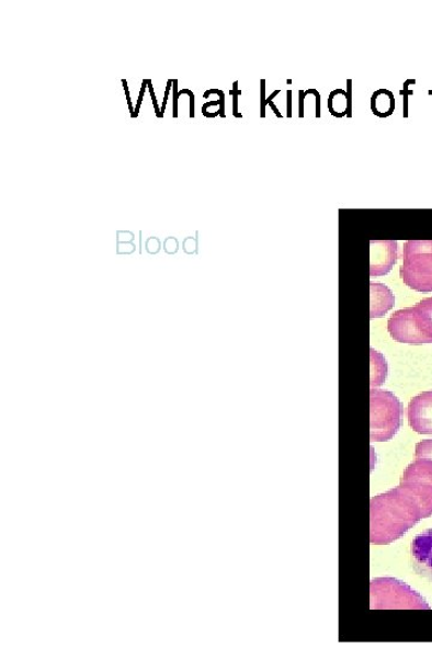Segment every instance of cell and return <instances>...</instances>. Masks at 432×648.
<instances>
[{
    "label": "cell",
    "instance_id": "cell-1",
    "mask_svg": "<svg viewBox=\"0 0 432 648\" xmlns=\"http://www.w3.org/2000/svg\"><path fill=\"white\" fill-rule=\"evenodd\" d=\"M432 516V462L416 461L400 486L371 501V542L388 545L401 538L419 521Z\"/></svg>",
    "mask_w": 432,
    "mask_h": 648
},
{
    "label": "cell",
    "instance_id": "cell-2",
    "mask_svg": "<svg viewBox=\"0 0 432 648\" xmlns=\"http://www.w3.org/2000/svg\"><path fill=\"white\" fill-rule=\"evenodd\" d=\"M403 406L394 394L386 389L371 390V439L372 442H387L398 434L401 427Z\"/></svg>",
    "mask_w": 432,
    "mask_h": 648
},
{
    "label": "cell",
    "instance_id": "cell-3",
    "mask_svg": "<svg viewBox=\"0 0 432 648\" xmlns=\"http://www.w3.org/2000/svg\"><path fill=\"white\" fill-rule=\"evenodd\" d=\"M400 276L414 291L432 292V240L406 241Z\"/></svg>",
    "mask_w": 432,
    "mask_h": 648
},
{
    "label": "cell",
    "instance_id": "cell-4",
    "mask_svg": "<svg viewBox=\"0 0 432 648\" xmlns=\"http://www.w3.org/2000/svg\"><path fill=\"white\" fill-rule=\"evenodd\" d=\"M371 607L429 610L430 605L408 583L394 578H377L371 583Z\"/></svg>",
    "mask_w": 432,
    "mask_h": 648
},
{
    "label": "cell",
    "instance_id": "cell-5",
    "mask_svg": "<svg viewBox=\"0 0 432 648\" xmlns=\"http://www.w3.org/2000/svg\"><path fill=\"white\" fill-rule=\"evenodd\" d=\"M388 332L394 340L401 342V344L414 346L432 344L419 326L413 308L394 312L388 321Z\"/></svg>",
    "mask_w": 432,
    "mask_h": 648
},
{
    "label": "cell",
    "instance_id": "cell-6",
    "mask_svg": "<svg viewBox=\"0 0 432 648\" xmlns=\"http://www.w3.org/2000/svg\"><path fill=\"white\" fill-rule=\"evenodd\" d=\"M398 260V241L372 240L371 241V276L387 275Z\"/></svg>",
    "mask_w": 432,
    "mask_h": 648
},
{
    "label": "cell",
    "instance_id": "cell-7",
    "mask_svg": "<svg viewBox=\"0 0 432 648\" xmlns=\"http://www.w3.org/2000/svg\"><path fill=\"white\" fill-rule=\"evenodd\" d=\"M410 427L421 435H432V390L414 397L408 410Z\"/></svg>",
    "mask_w": 432,
    "mask_h": 648
},
{
    "label": "cell",
    "instance_id": "cell-8",
    "mask_svg": "<svg viewBox=\"0 0 432 648\" xmlns=\"http://www.w3.org/2000/svg\"><path fill=\"white\" fill-rule=\"evenodd\" d=\"M411 561L416 573L432 582V528L414 537L411 544Z\"/></svg>",
    "mask_w": 432,
    "mask_h": 648
},
{
    "label": "cell",
    "instance_id": "cell-9",
    "mask_svg": "<svg viewBox=\"0 0 432 648\" xmlns=\"http://www.w3.org/2000/svg\"><path fill=\"white\" fill-rule=\"evenodd\" d=\"M396 304L391 289L379 283L371 284V319H379L390 311Z\"/></svg>",
    "mask_w": 432,
    "mask_h": 648
},
{
    "label": "cell",
    "instance_id": "cell-10",
    "mask_svg": "<svg viewBox=\"0 0 432 648\" xmlns=\"http://www.w3.org/2000/svg\"><path fill=\"white\" fill-rule=\"evenodd\" d=\"M351 80H349V93L342 91V89H337L330 93L328 99V109L332 116L334 117H351Z\"/></svg>",
    "mask_w": 432,
    "mask_h": 648
},
{
    "label": "cell",
    "instance_id": "cell-11",
    "mask_svg": "<svg viewBox=\"0 0 432 648\" xmlns=\"http://www.w3.org/2000/svg\"><path fill=\"white\" fill-rule=\"evenodd\" d=\"M396 109V99L387 89H379L372 98V110L377 117H389Z\"/></svg>",
    "mask_w": 432,
    "mask_h": 648
},
{
    "label": "cell",
    "instance_id": "cell-12",
    "mask_svg": "<svg viewBox=\"0 0 432 648\" xmlns=\"http://www.w3.org/2000/svg\"><path fill=\"white\" fill-rule=\"evenodd\" d=\"M371 362H372V377L371 386L376 388L383 386L388 375V364L385 355L374 349L371 350Z\"/></svg>",
    "mask_w": 432,
    "mask_h": 648
},
{
    "label": "cell",
    "instance_id": "cell-13",
    "mask_svg": "<svg viewBox=\"0 0 432 648\" xmlns=\"http://www.w3.org/2000/svg\"><path fill=\"white\" fill-rule=\"evenodd\" d=\"M413 309L419 325L432 342V297L417 303Z\"/></svg>",
    "mask_w": 432,
    "mask_h": 648
},
{
    "label": "cell",
    "instance_id": "cell-14",
    "mask_svg": "<svg viewBox=\"0 0 432 648\" xmlns=\"http://www.w3.org/2000/svg\"><path fill=\"white\" fill-rule=\"evenodd\" d=\"M416 459L432 462V440H424L416 444Z\"/></svg>",
    "mask_w": 432,
    "mask_h": 648
},
{
    "label": "cell",
    "instance_id": "cell-15",
    "mask_svg": "<svg viewBox=\"0 0 432 648\" xmlns=\"http://www.w3.org/2000/svg\"><path fill=\"white\" fill-rule=\"evenodd\" d=\"M147 83H148L150 96H151V100H152V104H155L157 117L158 118H162V116H161V110L159 109L158 100H157V96H156V93H155V89H152L151 81L150 80H147Z\"/></svg>",
    "mask_w": 432,
    "mask_h": 648
},
{
    "label": "cell",
    "instance_id": "cell-16",
    "mask_svg": "<svg viewBox=\"0 0 432 648\" xmlns=\"http://www.w3.org/2000/svg\"><path fill=\"white\" fill-rule=\"evenodd\" d=\"M230 93L235 96L234 98V103H235L234 114L237 118H241V114L238 113V95L241 94V92L238 89V82H235L234 91H230Z\"/></svg>",
    "mask_w": 432,
    "mask_h": 648
},
{
    "label": "cell",
    "instance_id": "cell-17",
    "mask_svg": "<svg viewBox=\"0 0 432 648\" xmlns=\"http://www.w3.org/2000/svg\"><path fill=\"white\" fill-rule=\"evenodd\" d=\"M147 87H148V83H147V80H145L143 83L141 92H139V98H138L137 106L135 110V118L138 117L139 107H141Z\"/></svg>",
    "mask_w": 432,
    "mask_h": 648
},
{
    "label": "cell",
    "instance_id": "cell-18",
    "mask_svg": "<svg viewBox=\"0 0 432 648\" xmlns=\"http://www.w3.org/2000/svg\"><path fill=\"white\" fill-rule=\"evenodd\" d=\"M184 92L190 96V118L195 117V95L189 89H184Z\"/></svg>",
    "mask_w": 432,
    "mask_h": 648
},
{
    "label": "cell",
    "instance_id": "cell-19",
    "mask_svg": "<svg viewBox=\"0 0 432 648\" xmlns=\"http://www.w3.org/2000/svg\"><path fill=\"white\" fill-rule=\"evenodd\" d=\"M122 83H123V87L125 89L126 99H128V105H129V109H130L132 117L135 118V110H134V106H133V103H132V98H130V93H129L128 82H126V80H123Z\"/></svg>",
    "mask_w": 432,
    "mask_h": 648
},
{
    "label": "cell",
    "instance_id": "cell-20",
    "mask_svg": "<svg viewBox=\"0 0 432 648\" xmlns=\"http://www.w3.org/2000/svg\"><path fill=\"white\" fill-rule=\"evenodd\" d=\"M172 83H173V80H170L168 82L167 92H164V98H163L162 106H161V116L162 117H163V112H164V110H167V106H168V100H169Z\"/></svg>",
    "mask_w": 432,
    "mask_h": 648
},
{
    "label": "cell",
    "instance_id": "cell-21",
    "mask_svg": "<svg viewBox=\"0 0 432 648\" xmlns=\"http://www.w3.org/2000/svg\"><path fill=\"white\" fill-rule=\"evenodd\" d=\"M173 91H174V96H173V117L177 118L178 117V112H177V105H178L177 80L173 81Z\"/></svg>",
    "mask_w": 432,
    "mask_h": 648
}]
</instances>
